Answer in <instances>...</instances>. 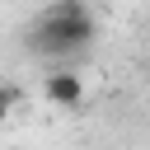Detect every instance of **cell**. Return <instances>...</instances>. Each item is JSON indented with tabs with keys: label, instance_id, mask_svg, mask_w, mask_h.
<instances>
[{
	"label": "cell",
	"instance_id": "cell-3",
	"mask_svg": "<svg viewBox=\"0 0 150 150\" xmlns=\"http://www.w3.org/2000/svg\"><path fill=\"white\" fill-rule=\"evenodd\" d=\"M9 112H14V89H0V127L9 122Z\"/></svg>",
	"mask_w": 150,
	"mask_h": 150
},
{
	"label": "cell",
	"instance_id": "cell-2",
	"mask_svg": "<svg viewBox=\"0 0 150 150\" xmlns=\"http://www.w3.org/2000/svg\"><path fill=\"white\" fill-rule=\"evenodd\" d=\"M42 98H47L52 108H80V103H84V75H75V70H52V75L42 80Z\"/></svg>",
	"mask_w": 150,
	"mask_h": 150
},
{
	"label": "cell",
	"instance_id": "cell-1",
	"mask_svg": "<svg viewBox=\"0 0 150 150\" xmlns=\"http://www.w3.org/2000/svg\"><path fill=\"white\" fill-rule=\"evenodd\" d=\"M94 33H98V23H94V14H89L84 0H56V5H47V9L38 14V23H33V33H28V47H33L38 56L61 61V56L84 52V47L94 42Z\"/></svg>",
	"mask_w": 150,
	"mask_h": 150
}]
</instances>
